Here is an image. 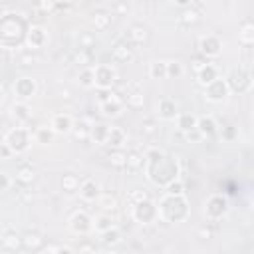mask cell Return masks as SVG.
<instances>
[{
	"label": "cell",
	"instance_id": "cell-1",
	"mask_svg": "<svg viewBox=\"0 0 254 254\" xmlns=\"http://www.w3.org/2000/svg\"><path fill=\"white\" fill-rule=\"evenodd\" d=\"M145 171L153 185L167 187L175 179H179V165L173 157L165 155L159 149H149L145 155Z\"/></svg>",
	"mask_w": 254,
	"mask_h": 254
},
{
	"label": "cell",
	"instance_id": "cell-2",
	"mask_svg": "<svg viewBox=\"0 0 254 254\" xmlns=\"http://www.w3.org/2000/svg\"><path fill=\"white\" fill-rule=\"evenodd\" d=\"M26 22L18 14H4L0 18V46L12 50L26 40Z\"/></svg>",
	"mask_w": 254,
	"mask_h": 254
},
{
	"label": "cell",
	"instance_id": "cell-3",
	"mask_svg": "<svg viewBox=\"0 0 254 254\" xmlns=\"http://www.w3.org/2000/svg\"><path fill=\"white\" fill-rule=\"evenodd\" d=\"M157 214L165 222H183V220H187L189 214H190L187 196L165 194L157 204Z\"/></svg>",
	"mask_w": 254,
	"mask_h": 254
},
{
	"label": "cell",
	"instance_id": "cell-4",
	"mask_svg": "<svg viewBox=\"0 0 254 254\" xmlns=\"http://www.w3.org/2000/svg\"><path fill=\"white\" fill-rule=\"evenodd\" d=\"M4 143L10 147L12 155H20V153H26L32 145V135L26 127H14L10 129L6 135H4Z\"/></svg>",
	"mask_w": 254,
	"mask_h": 254
},
{
	"label": "cell",
	"instance_id": "cell-5",
	"mask_svg": "<svg viewBox=\"0 0 254 254\" xmlns=\"http://www.w3.org/2000/svg\"><path fill=\"white\" fill-rule=\"evenodd\" d=\"M117 83V71L109 64H93V87L99 91H111Z\"/></svg>",
	"mask_w": 254,
	"mask_h": 254
},
{
	"label": "cell",
	"instance_id": "cell-6",
	"mask_svg": "<svg viewBox=\"0 0 254 254\" xmlns=\"http://www.w3.org/2000/svg\"><path fill=\"white\" fill-rule=\"evenodd\" d=\"M97 99H99V113L103 117H117L125 107L123 97H119L113 91H99Z\"/></svg>",
	"mask_w": 254,
	"mask_h": 254
},
{
	"label": "cell",
	"instance_id": "cell-7",
	"mask_svg": "<svg viewBox=\"0 0 254 254\" xmlns=\"http://www.w3.org/2000/svg\"><path fill=\"white\" fill-rule=\"evenodd\" d=\"M226 85L230 91H238V93H246L252 87V75L244 69V67H234L230 69V73L224 77Z\"/></svg>",
	"mask_w": 254,
	"mask_h": 254
},
{
	"label": "cell",
	"instance_id": "cell-8",
	"mask_svg": "<svg viewBox=\"0 0 254 254\" xmlns=\"http://www.w3.org/2000/svg\"><path fill=\"white\" fill-rule=\"evenodd\" d=\"M228 212V198L222 194H210L204 200V216L208 220H220Z\"/></svg>",
	"mask_w": 254,
	"mask_h": 254
},
{
	"label": "cell",
	"instance_id": "cell-9",
	"mask_svg": "<svg viewBox=\"0 0 254 254\" xmlns=\"http://www.w3.org/2000/svg\"><path fill=\"white\" fill-rule=\"evenodd\" d=\"M131 216L133 220L141 222V224H149V222H155L159 218L157 214V204L151 200V198H145L141 202H135L133 208H131Z\"/></svg>",
	"mask_w": 254,
	"mask_h": 254
},
{
	"label": "cell",
	"instance_id": "cell-10",
	"mask_svg": "<svg viewBox=\"0 0 254 254\" xmlns=\"http://www.w3.org/2000/svg\"><path fill=\"white\" fill-rule=\"evenodd\" d=\"M220 52H222V40H220V36H216V34H204V36H200V40H198V54L204 60L216 58V56H220Z\"/></svg>",
	"mask_w": 254,
	"mask_h": 254
},
{
	"label": "cell",
	"instance_id": "cell-11",
	"mask_svg": "<svg viewBox=\"0 0 254 254\" xmlns=\"http://www.w3.org/2000/svg\"><path fill=\"white\" fill-rule=\"evenodd\" d=\"M67 226H69V230H71L73 234L85 236V234H89V232L93 230V218H91L85 210H77V212L71 214Z\"/></svg>",
	"mask_w": 254,
	"mask_h": 254
},
{
	"label": "cell",
	"instance_id": "cell-12",
	"mask_svg": "<svg viewBox=\"0 0 254 254\" xmlns=\"http://www.w3.org/2000/svg\"><path fill=\"white\" fill-rule=\"evenodd\" d=\"M12 89H14V95L18 97V101H28V99H32V97L36 95L38 83H36V79H32L30 75H22V77H18V79L14 81Z\"/></svg>",
	"mask_w": 254,
	"mask_h": 254
},
{
	"label": "cell",
	"instance_id": "cell-13",
	"mask_svg": "<svg viewBox=\"0 0 254 254\" xmlns=\"http://www.w3.org/2000/svg\"><path fill=\"white\" fill-rule=\"evenodd\" d=\"M228 93H230V89H228L224 77H216L214 81H210V83L204 87V97H206L208 101H212V103L224 101V99L228 97Z\"/></svg>",
	"mask_w": 254,
	"mask_h": 254
},
{
	"label": "cell",
	"instance_id": "cell-14",
	"mask_svg": "<svg viewBox=\"0 0 254 254\" xmlns=\"http://www.w3.org/2000/svg\"><path fill=\"white\" fill-rule=\"evenodd\" d=\"M73 117L69 113H56L50 121V129L56 133V135H69L71 129H73Z\"/></svg>",
	"mask_w": 254,
	"mask_h": 254
},
{
	"label": "cell",
	"instance_id": "cell-15",
	"mask_svg": "<svg viewBox=\"0 0 254 254\" xmlns=\"http://www.w3.org/2000/svg\"><path fill=\"white\" fill-rule=\"evenodd\" d=\"M155 111H157L159 119H165V121L177 119V115H179V111H177V103H175V99H171V97H163V99H159Z\"/></svg>",
	"mask_w": 254,
	"mask_h": 254
},
{
	"label": "cell",
	"instance_id": "cell-16",
	"mask_svg": "<svg viewBox=\"0 0 254 254\" xmlns=\"http://www.w3.org/2000/svg\"><path fill=\"white\" fill-rule=\"evenodd\" d=\"M77 192H79V196L83 200L91 202V200H97V196L101 194V187H99V183L95 179H83L79 183V190Z\"/></svg>",
	"mask_w": 254,
	"mask_h": 254
},
{
	"label": "cell",
	"instance_id": "cell-17",
	"mask_svg": "<svg viewBox=\"0 0 254 254\" xmlns=\"http://www.w3.org/2000/svg\"><path fill=\"white\" fill-rule=\"evenodd\" d=\"M46 42H48V34H46L44 28H40V26H32V28H28V32H26V44H28L32 50L42 48Z\"/></svg>",
	"mask_w": 254,
	"mask_h": 254
},
{
	"label": "cell",
	"instance_id": "cell-18",
	"mask_svg": "<svg viewBox=\"0 0 254 254\" xmlns=\"http://www.w3.org/2000/svg\"><path fill=\"white\" fill-rule=\"evenodd\" d=\"M10 117H12L18 125H22V123H26V121L32 117V107L28 105V101H16V103H12V107H10Z\"/></svg>",
	"mask_w": 254,
	"mask_h": 254
},
{
	"label": "cell",
	"instance_id": "cell-19",
	"mask_svg": "<svg viewBox=\"0 0 254 254\" xmlns=\"http://www.w3.org/2000/svg\"><path fill=\"white\" fill-rule=\"evenodd\" d=\"M123 103L131 109H141L145 105V95H143V89H139L137 83H131V89L127 91V95L123 97Z\"/></svg>",
	"mask_w": 254,
	"mask_h": 254
},
{
	"label": "cell",
	"instance_id": "cell-20",
	"mask_svg": "<svg viewBox=\"0 0 254 254\" xmlns=\"http://www.w3.org/2000/svg\"><path fill=\"white\" fill-rule=\"evenodd\" d=\"M216 129H218V125H216V119H214L212 115L196 117V131L202 135V139H204V137L214 135V133H216Z\"/></svg>",
	"mask_w": 254,
	"mask_h": 254
},
{
	"label": "cell",
	"instance_id": "cell-21",
	"mask_svg": "<svg viewBox=\"0 0 254 254\" xmlns=\"http://www.w3.org/2000/svg\"><path fill=\"white\" fill-rule=\"evenodd\" d=\"M111 56H113L115 62L127 64V62L133 60V48H131V44H127V42H117V44L113 46V50H111Z\"/></svg>",
	"mask_w": 254,
	"mask_h": 254
},
{
	"label": "cell",
	"instance_id": "cell-22",
	"mask_svg": "<svg viewBox=\"0 0 254 254\" xmlns=\"http://www.w3.org/2000/svg\"><path fill=\"white\" fill-rule=\"evenodd\" d=\"M127 141V135L121 127H109V133H107V139H105V145L111 147V149H121Z\"/></svg>",
	"mask_w": 254,
	"mask_h": 254
},
{
	"label": "cell",
	"instance_id": "cell-23",
	"mask_svg": "<svg viewBox=\"0 0 254 254\" xmlns=\"http://www.w3.org/2000/svg\"><path fill=\"white\" fill-rule=\"evenodd\" d=\"M218 77V69H216V65H212V64H206V65H202L198 71H196V79H198V83L202 85V87H206L210 81H214Z\"/></svg>",
	"mask_w": 254,
	"mask_h": 254
},
{
	"label": "cell",
	"instance_id": "cell-24",
	"mask_svg": "<svg viewBox=\"0 0 254 254\" xmlns=\"http://www.w3.org/2000/svg\"><path fill=\"white\" fill-rule=\"evenodd\" d=\"M238 42L242 46H252L254 44V24L250 20H244L238 28Z\"/></svg>",
	"mask_w": 254,
	"mask_h": 254
},
{
	"label": "cell",
	"instance_id": "cell-25",
	"mask_svg": "<svg viewBox=\"0 0 254 254\" xmlns=\"http://www.w3.org/2000/svg\"><path fill=\"white\" fill-rule=\"evenodd\" d=\"M177 127L187 135L189 131L196 129V115H194V113H189V111L179 113V115H177Z\"/></svg>",
	"mask_w": 254,
	"mask_h": 254
},
{
	"label": "cell",
	"instance_id": "cell-26",
	"mask_svg": "<svg viewBox=\"0 0 254 254\" xmlns=\"http://www.w3.org/2000/svg\"><path fill=\"white\" fill-rule=\"evenodd\" d=\"M125 157H127L125 167H127V169H131V171H139V169L145 165V155H143L141 151H137V149L127 151V153H125Z\"/></svg>",
	"mask_w": 254,
	"mask_h": 254
},
{
	"label": "cell",
	"instance_id": "cell-27",
	"mask_svg": "<svg viewBox=\"0 0 254 254\" xmlns=\"http://www.w3.org/2000/svg\"><path fill=\"white\" fill-rule=\"evenodd\" d=\"M115 226V220H113V216L111 214H107V212H101V214H97L95 218H93V230L95 232H105V230H109V228H113Z\"/></svg>",
	"mask_w": 254,
	"mask_h": 254
},
{
	"label": "cell",
	"instance_id": "cell-28",
	"mask_svg": "<svg viewBox=\"0 0 254 254\" xmlns=\"http://www.w3.org/2000/svg\"><path fill=\"white\" fill-rule=\"evenodd\" d=\"M127 38L131 44L139 46V44H145L147 42V30L141 26V24H133L129 30H127Z\"/></svg>",
	"mask_w": 254,
	"mask_h": 254
},
{
	"label": "cell",
	"instance_id": "cell-29",
	"mask_svg": "<svg viewBox=\"0 0 254 254\" xmlns=\"http://www.w3.org/2000/svg\"><path fill=\"white\" fill-rule=\"evenodd\" d=\"M107 133H109V125H105V123H93L89 127V139L95 141V143H103L105 145Z\"/></svg>",
	"mask_w": 254,
	"mask_h": 254
},
{
	"label": "cell",
	"instance_id": "cell-30",
	"mask_svg": "<svg viewBox=\"0 0 254 254\" xmlns=\"http://www.w3.org/2000/svg\"><path fill=\"white\" fill-rule=\"evenodd\" d=\"M44 246V238L36 232H26L22 234V248L26 250H40Z\"/></svg>",
	"mask_w": 254,
	"mask_h": 254
},
{
	"label": "cell",
	"instance_id": "cell-31",
	"mask_svg": "<svg viewBox=\"0 0 254 254\" xmlns=\"http://www.w3.org/2000/svg\"><path fill=\"white\" fill-rule=\"evenodd\" d=\"M97 204H99V208H101L103 212L111 214V212L117 208V198H115V194H111V192H101V194L97 196Z\"/></svg>",
	"mask_w": 254,
	"mask_h": 254
},
{
	"label": "cell",
	"instance_id": "cell-32",
	"mask_svg": "<svg viewBox=\"0 0 254 254\" xmlns=\"http://www.w3.org/2000/svg\"><path fill=\"white\" fill-rule=\"evenodd\" d=\"M149 77L151 79H165L167 77V62L163 60H155L149 64Z\"/></svg>",
	"mask_w": 254,
	"mask_h": 254
},
{
	"label": "cell",
	"instance_id": "cell-33",
	"mask_svg": "<svg viewBox=\"0 0 254 254\" xmlns=\"http://www.w3.org/2000/svg\"><path fill=\"white\" fill-rule=\"evenodd\" d=\"M54 137H56V133H54L50 127H46V125L36 127V131H34V135H32V139H34L36 143H40V145H48V143H52Z\"/></svg>",
	"mask_w": 254,
	"mask_h": 254
},
{
	"label": "cell",
	"instance_id": "cell-34",
	"mask_svg": "<svg viewBox=\"0 0 254 254\" xmlns=\"http://www.w3.org/2000/svg\"><path fill=\"white\" fill-rule=\"evenodd\" d=\"M34 179H36V173H34V169L30 165H20L16 169V181L20 185H32Z\"/></svg>",
	"mask_w": 254,
	"mask_h": 254
},
{
	"label": "cell",
	"instance_id": "cell-35",
	"mask_svg": "<svg viewBox=\"0 0 254 254\" xmlns=\"http://www.w3.org/2000/svg\"><path fill=\"white\" fill-rule=\"evenodd\" d=\"M91 24L95 26V30L103 32V30H107V28L111 26V14H109V12H103V10H99V12H95V14H93V18H91Z\"/></svg>",
	"mask_w": 254,
	"mask_h": 254
},
{
	"label": "cell",
	"instance_id": "cell-36",
	"mask_svg": "<svg viewBox=\"0 0 254 254\" xmlns=\"http://www.w3.org/2000/svg\"><path fill=\"white\" fill-rule=\"evenodd\" d=\"M73 62L77 64V65H81V67H93V54H91V50H75V54H73Z\"/></svg>",
	"mask_w": 254,
	"mask_h": 254
},
{
	"label": "cell",
	"instance_id": "cell-37",
	"mask_svg": "<svg viewBox=\"0 0 254 254\" xmlns=\"http://www.w3.org/2000/svg\"><path fill=\"white\" fill-rule=\"evenodd\" d=\"M79 177L77 175H71V173H67V175H64L62 177V190L64 192H77L79 190Z\"/></svg>",
	"mask_w": 254,
	"mask_h": 254
},
{
	"label": "cell",
	"instance_id": "cell-38",
	"mask_svg": "<svg viewBox=\"0 0 254 254\" xmlns=\"http://www.w3.org/2000/svg\"><path fill=\"white\" fill-rule=\"evenodd\" d=\"M99 240H101V244H105V246H115V244H119V240H121V232H119L117 226H113V228L101 232V234H99Z\"/></svg>",
	"mask_w": 254,
	"mask_h": 254
},
{
	"label": "cell",
	"instance_id": "cell-39",
	"mask_svg": "<svg viewBox=\"0 0 254 254\" xmlns=\"http://www.w3.org/2000/svg\"><path fill=\"white\" fill-rule=\"evenodd\" d=\"M2 246L8 250H18V248H22V236L16 232H6L2 236Z\"/></svg>",
	"mask_w": 254,
	"mask_h": 254
},
{
	"label": "cell",
	"instance_id": "cell-40",
	"mask_svg": "<svg viewBox=\"0 0 254 254\" xmlns=\"http://www.w3.org/2000/svg\"><path fill=\"white\" fill-rule=\"evenodd\" d=\"M77 81L83 89H91L93 87V67H81L79 75H77Z\"/></svg>",
	"mask_w": 254,
	"mask_h": 254
},
{
	"label": "cell",
	"instance_id": "cell-41",
	"mask_svg": "<svg viewBox=\"0 0 254 254\" xmlns=\"http://www.w3.org/2000/svg\"><path fill=\"white\" fill-rule=\"evenodd\" d=\"M109 165L111 167H115V169H125V161H127V157H125V151H121V149H113L111 153H109Z\"/></svg>",
	"mask_w": 254,
	"mask_h": 254
},
{
	"label": "cell",
	"instance_id": "cell-42",
	"mask_svg": "<svg viewBox=\"0 0 254 254\" xmlns=\"http://www.w3.org/2000/svg\"><path fill=\"white\" fill-rule=\"evenodd\" d=\"M198 18H200V12L198 10H194L190 4L181 12V16H179V20L183 22V24H194V22H198Z\"/></svg>",
	"mask_w": 254,
	"mask_h": 254
},
{
	"label": "cell",
	"instance_id": "cell-43",
	"mask_svg": "<svg viewBox=\"0 0 254 254\" xmlns=\"http://www.w3.org/2000/svg\"><path fill=\"white\" fill-rule=\"evenodd\" d=\"M165 194H173V196H185V183L181 179H175L173 183H169L165 187Z\"/></svg>",
	"mask_w": 254,
	"mask_h": 254
},
{
	"label": "cell",
	"instance_id": "cell-44",
	"mask_svg": "<svg viewBox=\"0 0 254 254\" xmlns=\"http://www.w3.org/2000/svg\"><path fill=\"white\" fill-rule=\"evenodd\" d=\"M185 73L183 69V64L181 62H167V77H173V79H179L181 75Z\"/></svg>",
	"mask_w": 254,
	"mask_h": 254
},
{
	"label": "cell",
	"instance_id": "cell-45",
	"mask_svg": "<svg viewBox=\"0 0 254 254\" xmlns=\"http://www.w3.org/2000/svg\"><path fill=\"white\" fill-rule=\"evenodd\" d=\"M89 127H91V125H83V123L73 125L71 135H73L75 139H79V141H87V139H89Z\"/></svg>",
	"mask_w": 254,
	"mask_h": 254
},
{
	"label": "cell",
	"instance_id": "cell-46",
	"mask_svg": "<svg viewBox=\"0 0 254 254\" xmlns=\"http://www.w3.org/2000/svg\"><path fill=\"white\" fill-rule=\"evenodd\" d=\"M95 44V38L89 32H81L79 34V50H91Z\"/></svg>",
	"mask_w": 254,
	"mask_h": 254
},
{
	"label": "cell",
	"instance_id": "cell-47",
	"mask_svg": "<svg viewBox=\"0 0 254 254\" xmlns=\"http://www.w3.org/2000/svg\"><path fill=\"white\" fill-rule=\"evenodd\" d=\"M222 139L224 141H234L236 139V127L234 125H228L222 129Z\"/></svg>",
	"mask_w": 254,
	"mask_h": 254
},
{
	"label": "cell",
	"instance_id": "cell-48",
	"mask_svg": "<svg viewBox=\"0 0 254 254\" xmlns=\"http://www.w3.org/2000/svg\"><path fill=\"white\" fill-rule=\"evenodd\" d=\"M12 187V179L8 173H0V190H8Z\"/></svg>",
	"mask_w": 254,
	"mask_h": 254
},
{
	"label": "cell",
	"instance_id": "cell-49",
	"mask_svg": "<svg viewBox=\"0 0 254 254\" xmlns=\"http://www.w3.org/2000/svg\"><path fill=\"white\" fill-rule=\"evenodd\" d=\"M129 198H131V202L135 204V202H141V200H145V198H149L143 190H131L129 192Z\"/></svg>",
	"mask_w": 254,
	"mask_h": 254
},
{
	"label": "cell",
	"instance_id": "cell-50",
	"mask_svg": "<svg viewBox=\"0 0 254 254\" xmlns=\"http://www.w3.org/2000/svg\"><path fill=\"white\" fill-rule=\"evenodd\" d=\"M111 10H113L115 14H127V12H129V6H127L125 2H115V4L111 6Z\"/></svg>",
	"mask_w": 254,
	"mask_h": 254
},
{
	"label": "cell",
	"instance_id": "cell-51",
	"mask_svg": "<svg viewBox=\"0 0 254 254\" xmlns=\"http://www.w3.org/2000/svg\"><path fill=\"white\" fill-rule=\"evenodd\" d=\"M185 137H187V141H190V143H198V141H202V135H200V133H198L196 129L189 131V133H187Z\"/></svg>",
	"mask_w": 254,
	"mask_h": 254
},
{
	"label": "cell",
	"instance_id": "cell-52",
	"mask_svg": "<svg viewBox=\"0 0 254 254\" xmlns=\"http://www.w3.org/2000/svg\"><path fill=\"white\" fill-rule=\"evenodd\" d=\"M10 157H12L10 147H8L4 141H0V159H10Z\"/></svg>",
	"mask_w": 254,
	"mask_h": 254
},
{
	"label": "cell",
	"instance_id": "cell-53",
	"mask_svg": "<svg viewBox=\"0 0 254 254\" xmlns=\"http://www.w3.org/2000/svg\"><path fill=\"white\" fill-rule=\"evenodd\" d=\"M77 254H95V248H93V244L85 242V244L79 246V252H77Z\"/></svg>",
	"mask_w": 254,
	"mask_h": 254
},
{
	"label": "cell",
	"instance_id": "cell-54",
	"mask_svg": "<svg viewBox=\"0 0 254 254\" xmlns=\"http://www.w3.org/2000/svg\"><path fill=\"white\" fill-rule=\"evenodd\" d=\"M20 62H22V65H32V64L36 62V58H34L32 54H22V56H20Z\"/></svg>",
	"mask_w": 254,
	"mask_h": 254
},
{
	"label": "cell",
	"instance_id": "cell-55",
	"mask_svg": "<svg viewBox=\"0 0 254 254\" xmlns=\"http://www.w3.org/2000/svg\"><path fill=\"white\" fill-rule=\"evenodd\" d=\"M73 8L71 2H54V10H69Z\"/></svg>",
	"mask_w": 254,
	"mask_h": 254
},
{
	"label": "cell",
	"instance_id": "cell-56",
	"mask_svg": "<svg viewBox=\"0 0 254 254\" xmlns=\"http://www.w3.org/2000/svg\"><path fill=\"white\" fill-rule=\"evenodd\" d=\"M38 8H40V10H46V12H52V10H54V2H40Z\"/></svg>",
	"mask_w": 254,
	"mask_h": 254
},
{
	"label": "cell",
	"instance_id": "cell-57",
	"mask_svg": "<svg viewBox=\"0 0 254 254\" xmlns=\"http://www.w3.org/2000/svg\"><path fill=\"white\" fill-rule=\"evenodd\" d=\"M56 254H75V252H73L69 246H58V248H56Z\"/></svg>",
	"mask_w": 254,
	"mask_h": 254
},
{
	"label": "cell",
	"instance_id": "cell-58",
	"mask_svg": "<svg viewBox=\"0 0 254 254\" xmlns=\"http://www.w3.org/2000/svg\"><path fill=\"white\" fill-rule=\"evenodd\" d=\"M143 131H145V133H153V131H155L153 121H145V123H143Z\"/></svg>",
	"mask_w": 254,
	"mask_h": 254
},
{
	"label": "cell",
	"instance_id": "cell-59",
	"mask_svg": "<svg viewBox=\"0 0 254 254\" xmlns=\"http://www.w3.org/2000/svg\"><path fill=\"white\" fill-rule=\"evenodd\" d=\"M56 248L58 246H48V248H42L38 254H56Z\"/></svg>",
	"mask_w": 254,
	"mask_h": 254
},
{
	"label": "cell",
	"instance_id": "cell-60",
	"mask_svg": "<svg viewBox=\"0 0 254 254\" xmlns=\"http://www.w3.org/2000/svg\"><path fill=\"white\" fill-rule=\"evenodd\" d=\"M200 234H202V236H206V238H210V236H212V232H210L208 228H202V230H200Z\"/></svg>",
	"mask_w": 254,
	"mask_h": 254
},
{
	"label": "cell",
	"instance_id": "cell-61",
	"mask_svg": "<svg viewBox=\"0 0 254 254\" xmlns=\"http://www.w3.org/2000/svg\"><path fill=\"white\" fill-rule=\"evenodd\" d=\"M95 254H113V252H109V250H103V252H95Z\"/></svg>",
	"mask_w": 254,
	"mask_h": 254
},
{
	"label": "cell",
	"instance_id": "cell-62",
	"mask_svg": "<svg viewBox=\"0 0 254 254\" xmlns=\"http://www.w3.org/2000/svg\"><path fill=\"white\" fill-rule=\"evenodd\" d=\"M2 95H4V91H2V87H0V99H2Z\"/></svg>",
	"mask_w": 254,
	"mask_h": 254
}]
</instances>
